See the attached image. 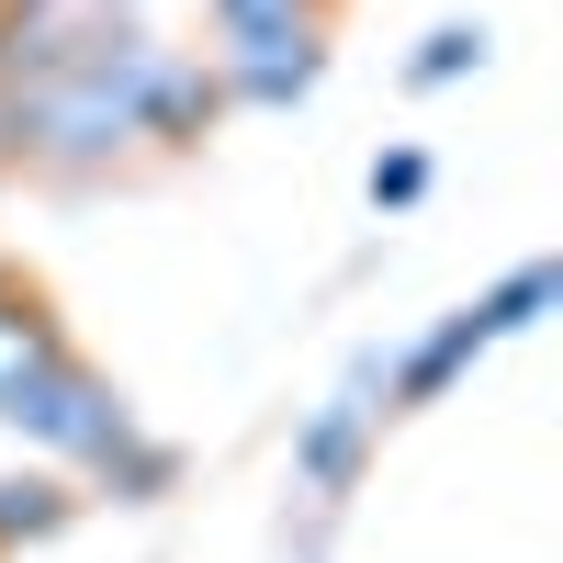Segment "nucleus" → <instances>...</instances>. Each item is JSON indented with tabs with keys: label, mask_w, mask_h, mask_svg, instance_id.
Wrapping results in <instances>:
<instances>
[{
	"label": "nucleus",
	"mask_w": 563,
	"mask_h": 563,
	"mask_svg": "<svg viewBox=\"0 0 563 563\" xmlns=\"http://www.w3.org/2000/svg\"><path fill=\"white\" fill-rule=\"evenodd\" d=\"M12 417H23L34 440H57V451H90V462H113V451H124V406H102V384H79L68 361L45 372V384H23Z\"/></svg>",
	"instance_id": "obj_1"
},
{
	"label": "nucleus",
	"mask_w": 563,
	"mask_h": 563,
	"mask_svg": "<svg viewBox=\"0 0 563 563\" xmlns=\"http://www.w3.org/2000/svg\"><path fill=\"white\" fill-rule=\"evenodd\" d=\"M305 12H316V0H214L225 45H238V34H305Z\"/></svg>",
	"instance_id": "obj_3"
},
{
	"label": "nucleus",
	"mask_w": 563,
	"mask_h": 563,
	"mask_svg": "<svg viewBox=\"0 0 563 563\" xmlns=\"http://www.w3.org/2000/svg\"><path fill=\"white\" fill-rule=\"evenodd\" d=\"M45 519H57V496H45V485H0V530H45Z\"/></svg>",
	"instance_id": "obj_4"
},
{
	"label": "nucleus",
	"mask_w": 563,
	"mask_h": 563,
	"mask_svg": "<svg viewBox=\"0 0 563 563\" xmlns=\"http://www.w3.org/2000/svg\"><path fill=\"white\" fill-rule=\"evenodd\" d=\"M23 12H34V0H23Z\"/></svg>",
	"instance_id": "obj_6"
},
{
	"label": "nucleus",
	"mask_w": 563,
	"mask_h": 563,
	"mask_svg": "<svg viewBox=\"0 0 563 563\" xmlns=\"http://www.w3.org/2000/svg\"><path fill=\"white\" fill-rule=\"evenodd\" d=\"M474 57H485L474 34H429V57H417V79H462V68H474Z\"/></svg>",
	"instance_id": "obj_5"
},
{
	"label": "nucleus",
	"mask_w": 563,
	"mask_h": 563,
	"mask_svg": "<svg viewBox=\"0 0 563 563\" xmlns=\"http://www.w3.org/2000/svg\"><path fill=\"white\" fill-rule=\"evenodd\" d=\"M316 79V45L305 34H238V57H225L214 90H249V102H294V90Z\"/></svg>",
	"instance_id": "obj_2"
}]
</instances>
